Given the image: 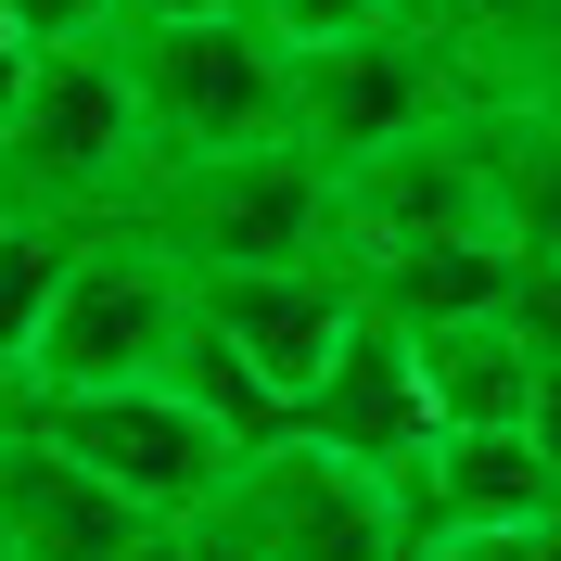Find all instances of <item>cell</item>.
<instances>
[{"instance_id": "10", "label": "cell", "mask_w": 561, "mask_h": 561, "mask_svg": "<svg viewBox=\"0 0 561 561\" xmlns=\"http://www.w3.org/2000/svg\"><path fill=\"white\" fill-rule=\"evenodd\" d=\"M192 294H205V319L255 357V370H268L280 409H307V396H319L332 345H345L357 307H370L345 255H319V268H217V280H192Z\"/></svg>"}, {"instance_id": "3", "label": "cell", "mask_w": 561, "mask_h": 561, "mask_svg": "<svg viewBox=\"0 0 561 561\" xmlns=\"http://www.w3.org/2000/svg\"><path fill=\"white\" fill-rule=\"evenodd\" d=\"M192 536L230 561H409L421 511H409V472H383V459L268 434V447H243V472L217 485V511Z\"/></svg>"}, {"instance_id": "14", "label": "cell", "mask_w": 561, "mask_h": 561, "mask_svg": "<svg viewBox=\"0 0 561 561\" xmlns=\"http://www.w3.org/2000/svg\"><path fill=\"white\" fill-rule=\"evenodd\" d=\"M409 345H421V383H434V421H536L549 357H536V332L511 307L434 319V332H409Z\"/></svg>"}, {"instance_id": "8", "label": "cell", "mask_w": 561, "mask_h": 561, "mask_svg": "<svg viewBox=\"0 0 561 561\" xmlns=\"http://www.w3.org/2000/svg\"><path fill=\"white\" fill-rule=\"evenodd\" d=\"M332 179H345V268L357 255H396V243H434V230H511L497 153H485V103H459L447 128L396 140L370 167H332Z\"/></svg>"}, {"instance_id": "6", "label": "cell", "mask_w": 561, "mask_h": 561, "mask_svg": "<svg viewBox=\"0 0 561 561\" xmlns=\"http://www.w3.org/2000/svg\"><path fill=\"white\" fill-rule=\"evenodd\" d=\"M459 103H472L459 51L434 26H409V13L332 38V51H294V140H307L319 167H370V153H396V140L447 128Z\"/></svg>"}, {"instance_id": "7", "label": "cell", "mask_w": 561, "mask_h": 561, "mask_svg": "<svg viewBox=\"0 0 561 561\" xmlns=\"http://www.w3.org/2000/svg\"><path fill=\"white\" fill-rule=\"evenodd\" d=\"M38 434L51 447H77L103 485H128L153 524H205L217 511V485L243 472V434L230 421H205L192 396L153 370V383H90V396H38Z\"/></svg>"}, {"instance_id": "17", "label": "cell", "mask_w": 561, "mask_h": 561, "mask_svg": "<svg viewBox=\"0 0 561 561\" xmlns=\"http://www.w3.org/2000/svg\"><path fill=\"white\" fill-rule=\"evenodd\" d=\"M409 561H561V524H421Z\"/></svg>"}, {"instance_id": "5", "label": "cell", "mask_w": 561, "mask_h": 561, "mask_svg": "<svg viewBox=\"0 0 561 561\" xmlns=\"http://www.w3.org/2000/svg\"><path fill=\"white\" fill-rule=\"evenodd\" d=\"M192 268H179L167 243H140V230H90L65 268V294H51V319H38V357L26 383H13V409H38V396H90V383H153L179 357V332H192Z\"/></svg>"}, {"instance_id": "20", "label": "cell", "mask_w": 561, "mask_h": 561, "mask_svg": "<svg viewBox=\"0 0 561 561\" xmlns=\"http://www.w3.org/2000/svg\"><path fill=\"white\" fill-rule=\"evenodd\" d=\"M511 319L536 332V357H561V255H524V280H511Z\"/></svg>"}, {"instance_id": "12", "label": "cell", "mask_w": 561, "mask_h": 561, "mask_svg": "<svg viewBox=\"0 0 561 561\" xmlns=\"http://www.w3.org/2000/svg\"><path fill=\"white\" fill-rule=\"evenodd\" d=\"M409 511L421 524H561V472L524 421H447L409 459Z\"/></svg>"}, {"instance_id": "22", "label": "cell", "mask_w": 561, "mask_h": 561, "mask_svg": "<svg viewBox=\"0 0 561 561\" xmlns=\"http://www.w3.org/2000/svg\"><path fill=\"white\" fill-rule=\"evenodd\" d=\"M179 13H255V0H115V26H179Z\"/></svg>"}, {"instance_id": "19", "label": "cell", "mask_w": 561, "mask_h": 561, "mask_svg": "<svg viewBox=\"0 0 561 561\" xmlns=\"http://www.w3.org/2000/svg\"><path fill=\"white\" fill-rule=\"evenodd\" d=\"M38 51H65V38H115V0H0Z\"/></svg>"}, {"instance_id": "16", "label": "cell", "mask_w": 561, "mask_h": 561, "mask_svg": "<svg viewBox=\"0 0 561 561\" xmlns=\"http://www.w3.org/2000/svg\"><path fill=\"white\" fill-rule=\"evenodd\" d=\"M77 243H90V230H38V217H13V230H0V409H13V383H26L38 319H51V294H65Z\"/></svg>"}, {"instance_id": "23", "label": "cell", "mask_w": 561, "mask_h": 561, "mask_svg": "<svg viewBox=\"0 0 561 561\" xmlns=\"http://www.w3.org/2000/svg\"><path fill=\"white\" fill-rule=\"evenodd\" d=\"M536 447H549V472H561V357H549V383H536V421H524Z\"/></svg>"}, {"instance_id": "9", "label": "cell", "mask_w": 561, "mask_h": 561, "mask_svg": "<svg viewBox=\"0 0 561 561\" xmlns=\"http://www.w3.org/2000/svg\"><path fill=\"white\" fill-rule=\"evenodd\" d=\"M153 511L103 485L77 447H51L26 409H0V549L13 561H140Z\"/></svg>"}, {"instance_id": "28", "label": "cell", "mask_w": 561, "mask_h": 561, "mask_svg": "<svg viewBox=\"0 0 561 561\" xmlns=\"http://www.w3.org/2000/svg\"><path fill=\"white\" fill-rule=\"evenodd\" d=\"M192 549H205V536H192ZM205 561H230V549H205Z\"/></svg>"}, {"instance_id": "21", "label": "cell", "mask_w": 561, "mask_h": 561, "mask_svg": "<svg viewBox=\"0 0 561 561\" xmlns=\"http://www.w3.org/2000/svg\"><path fill=\"white\" fill-rule=\"evenodd\" d=\"M26 77H38V38L0 13V128H13V103H26Z\"/></svg>"}, {"instance_id": "18", "label": "cell", "mask_w": 561, "mask_h": 561, "mask_svg": "<svg viewBox=\"0 0 561 561\" xmlns=\"http://www.w3.org/2000/svg\"><path fill=\"white\" fill-rule=\"evenodd\" d=\"M255 26H268L280 51H332V38L383 26V0H255Z\"/></svg>"}, {"instance_id": "11", "label": "cell", "mask_w": 561, "mask_h": 561, "mask_svg": "<svg viewBox=\"0 0 561 561\" xmlns=\"http://www.w3.org/2000/svg\"><path fill=\"white\" fill-rule=\"evenodd\" d=\"M294 434H319V447H345V459H383V472H409V459L447 434V421H434V383H421L409 319L357 307V332L332 345V370H319V396L294 409Z\"/></svg>"}, {"instance_id": "4", "label": "cell", "mask_w": 561, "mask_h": 561, "mask_svg": "<svg viewBox=\"0 0 561 561\" xmlns=\"http://www.w3.org/2000/svg\"><path fill=\"white\" fill-rule=\"evenodd\" d=\"M115 65L140 90L153 167H205V153H255L294 140V51L255 13H179V26H115Z\"/></svg>"}, {"instance_id": "2", "label": "cell", "mask_w": 561, "mask_h": 561, "mask_svg": "<svg viewBox=\"0 0 561 561\" xmlns=\"http://www.w3.org/2000/svg\"><path fill=\"white\" fill-rule=\"evenodd\" d=\"M115 230L167 243L192 280H217V268H319V255H345V179L319 167L307 140H255V153H205V167H153Z\"/></svg>"}, {"instance_id": "25", "label": "cell", "mask_w": 561, "mask_h": 561, "mask_svg": "<svg viewBox=\"0 0 561 561\" xmlns=\"http://www.w3.org/2000/svg\"><path fill=\"white\" fill-rule=\"evenodd\" d=\"M383 13H409V26H434V0H383Z\"/></svg>"}, {"instance_id": "29", "label": "cell", "mask_w": 561, "mask_h": 561, "mask_svg": "<svg viewBox=\"0 0 561 561\" xmlns=\"http://www.w3.org/2000/svg\"><path fill=\"white\" fill-rule=\"evenodd\" d=\"M0 561H13V549H0Z\"/></svg>"}, {"instance_id": "1", "label": "cell", "mask_w": 561, "mask_h": 561, "mask_svg": "<svg viewBox=\"0 0 561 561\" xmlns=\"http://www.w3.org/2000/svg\"><path fill=\"white\" fill-rule=\"evenodd\" d=\"M140 179H153V128H140V90L115 65V38H65V51H38L26 103L0 128V192L13 217L38 230H115L140 205Z\"/></svg>"}, {"instance_id": "15", "label": "cell", "mask_w": 561, "mask_h": 561, "mask_svg": "<svg viewBox=\"0 0 561 561\" xmlns=\"http://www.w3.org/2000/svg\"><path fill=\"white\" fill-rule=\"evenodd\" d=\"M167 383L192 396V409H205V421H230L243 447H268V434H294V409H280V396H268V370H255V357L230 345V332H217L205 307H192V332H179V357H167Z\"/></svg>"}, {"instance_id": "24", "label": "cell", "mask_w": 561, "mask_h": 561, "mask_svg": "<svg viewBox=\"0 0 561 561\" xmlns=\"http://www.w3.org/2000/svg\"><path fill=\"white\" fill-rule=\"evenodd\" d=\"M140 561H205V549H192V524H153V536H140Z\"/></svg>"}, {"instance_id": "27", "label": "cell", "mask_w": 561, "mask_h": 561, "mask_svg": "<svg viewBox=\"0 0 561 561\" xmlns=\"http://www.w3.org/2000/svg\"><path fill=\"white\" fill-rule=\"evenodd\" d=\"M0 230H13V192H0Z\"/></svg>"}, {"instance_id": "13", "label": "cell", "mask_w": 561, "mask_h": 561, "mask_svg": "<svg viewBox=\"0 0 561 561\" xmlns=\"http://www.w3.org/2000/svg\"><path fill=\"white\" fill-rule=\"evenodd\" d=\"M511 280H524V243H511V230H434V243L357 255V294H370L383 319H409V332H434V319H485V307H511Z\"/></svg>"}, {"instance_id": "26", "label": "cell", "mask_w": 561, "mask_h": 561, "mask_svg": "<svg viewBox=\"0 0 561 561\" xmlns=\"http://www.w3.org/2000/svg\"><path fill=\"white\" fill-rule=\"evenodd\" d=\"M536 103H561V65H549V90H536Z\"/></svg>"}]
</instances>
